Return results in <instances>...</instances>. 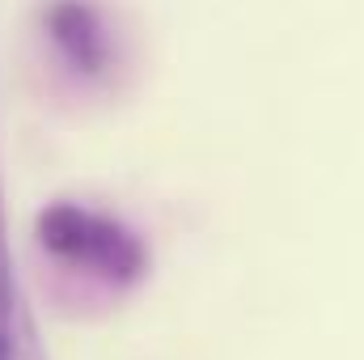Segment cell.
<instances>
[{
    "label": "cell",
    "instance_id": "1",
    "mask_svg": "<svg viewBox=\"0 0 364 360\" xmlns=\"http://www.w3.org/2000/svg\"><path fill=\"white\" fill-rule=\"evenodd\" d=\"M38 242L47 255L110 284H132L144 271V250L136 233L119 221L90 212L81 203H51L38 212Z\"/></svg>",
    "mask_w": 364,
    "mask_h": 360
},
{
    "label": "cell",
    "instance_id": "2",
    "mask_svg": "<svg viewBox=\"0 0 364 360\" xmlns=\"http://www.w3.org/2000/svg\"><path fill=\"white\" fill-rule=\"evenodd\" d=\"M47 34L55 43V51L77 68V73H102L106 60H110V38H106V26H102V13L93 9L90 0H51L47 13Z\"/></svg>",
    "mask_w": 364,
    "mask_h": 360
},
{
    "label": "cell",
    "instance_id": "3",
    "mask_svg": "<svg viewBox=\"0 0 364 360\" xmlns=\"http://www.w3.org/2000/svg\"><path fill=\"white\" fill-rule=\"evenodd\" d=\"M17 314H13V280H9V250H4V221H0V360L13 356Z\"/></svg>",
    "mask_w": 364,
    "mask_h": 360
},
{
    "label": "cell",
    "instance_id": "4",
    "mask_svg": "<svg viewBox=\"0 0 364 360\" xmlns=\"http://www.w3.org/2000/svg\"><path fill=\"white\" fill-rule=\"evenodd\" d=\"M9 360H43L38 344H34V335H30L26 327H17V335H13V356Z\"/></svg>",
    "mask_w": 364,
    "mask_h": 360
}]
</instances>
